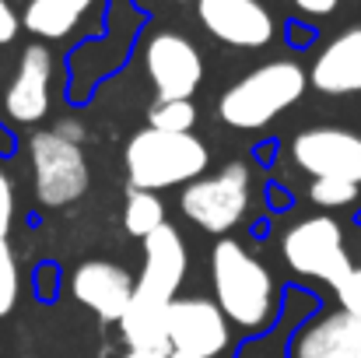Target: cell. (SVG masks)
<instances>
[{
    "mask_svg": "<svg viewBox=\"0 0 361 358\" xmlns=\"http://www.w3.org/2000/svg\"><path fill=\"white\" fill-rule=\"evenodd\" d=\"M214 302L228 323L242 330H263L274 316V278L235 239H221L211 249Z\"/></svg>",
    "mask_w": 361,
    "mask_h": 358,
    "instance_id": "cell-1",
    "label": "cell"
},
{
    "mask_svg": "<svg viewBox=\"0 0 361 358\" xmlns=\"http://www.w3.org/2000/svg\"><path fill=\"white\" fill-rule=\"evenodd\" d=\"M123 165L133 190H172L200 179L211 165V151L193 133H161V130H137L126 141Z\"/></svg>",
    "mask_w": 361,
    "mask_h": 358,
    "instance_id": "cell-2",
    "label": "cell"
},
{
    "mask_svg": "<svg viewBox=\"0 0 361 358\" xmlns=\"http://www.w3.org/2000/svg\"><path fill=\"white\" fill-rule=\"evenodd\" d=\"M309 88V74L295 60H270L239 78L221 99L218 117L235 130H259L291 109Z\"/></svg>",
    "mask_w": 361,
    "mask_h": 358,
    "instance_id": "cell-3",
    "label": "cell"
},
{
    "mask_svg": "<svg viewBox=\"0 0 361 358\" xmlns=\"http://www.w3.org/2000/svg\"><path fill=\"white\" fill-rule=\"evenodd\" d=\"M35 197L42 208H67L88 193V158L81 144L60 137L56 130H39L28 141Z\"/></svg>",
    "mask_w": 361,
    "mask_h": 358,
    "instance_id": "cell-4",
    "label": "cell"
},
{
    "mask_svg": "<svg viewBox=\"0 0 361 358\" xmlns=\"http://www.w3.org/2000/svg\"><path fill=\"white\" fill-rule=\"evenodd\" d=\"M249 197H252L249 169L242 162H228L214 176H200V179L186 183L179 193V208L193 225L221 236L242 222V215L249 211Z\"/></svg>",
    "mask_w": 361,
    "mask_h": 358,
    "instance_id": "cell-5",
    "label": "cell"
},
{
    "mask_svg": "<svg viewBox=\"0 0 361 358\" xmlns=\"http://www.w3.org/2000/svg\"><path fill=\"white\" fill-rule=\"evenodd\" d=\"M281 253L288 267L302 278H316L326 285H341L351 274V253L344 242V229L330 215H312L291 225L281 239Z\"/></svg>",
    "mask_w": 361,
    "mask_h": 358,
    "instance_id": "cell-6",
    "label": "cell"
},
{
    "mask_svg": "<svg viewBox=\"0 0 361 358\" xmlns=\"http://www.w3.org/2000/svg\"><path fill=\"white\" fill-rule=\"evenodd\" d=\"M291 158L312 179H344L361 186V133L344 126H312L291 141Z\"/></svg>",
    "mask_w": 361,
    "mask_h": 358,
    "instance_id": "cell-7",
    "label": "cell"
},
{
    "mask_svg": "<svg viewBox=\"0 0 361 358\" xmlns=\"http://www.w3.org/2000/svg\"><path fill=\"white\" fill-rule=\"evenodd\" d=\"M144 71L158 99H193L204 81V56L186 35L154 32L144 46Z\"/></svg>",
    "mask_w": 361,
    "mask_h": 358,
    "instance_id": "cell-8",
    "label": "cell"
},
{
    "mask_svg": "<svg viewBox=\"0 0 361 358\" xmlns=\"http://www.w3.org/2000/svg\"><path fill=\"white\" fill-rule=\"evenodd\" d=\"M232 341L228 320L211 299H172L169 306V348L179 355L218 358Z\"/></svg>",
    "mask_w": 361,
    "mask_h": 358,
    "instance_id": "cell-9",
    "label": "cell"
},
{
    "mask_svg": "<svg viewBox=\"0 0 361 358\" xmlns=\"http://www.w3.org/2000/svg\"><path fill=\"white\" fill-rule=\"evenodd\" d=\"M200 25L225 46L263 49L274 39V14L259 0H197Z\"/></svg>",
    "mask_w": 361,
    "mask_h": 358,
    "instance_id": "cell-10",
    "label": "cell"
},
{
    "mask_svg": "<svg viewBox=\"0 0 361 358\" xmlns=\"http://www.w3.org/2000/svg\"><path fill=\"white\" fill-rule=\"evenodd\" d=\"M49 81H53V56L42 42L21 49L18 71L4 92V113L14 123H39L49 113Z\"/></svg>",
    "mask_w": 361,
    "mask_h": 358,
    "instance_id": "cell-11",
    "label": "cell"
},
{
    "mask_svg": "<svg viewBox=\"0 0 361 358\" xmlns=\"http://www.w3.org/2000/svg\"><path fill=\"white\" fill-rule=\"evenodd\" d=\"M71 292L81 306H88L99 320H116L120 323L123 309L133 299V278L130 270L113 263V260H85L71 274Z\"/></svg>",
    "mask_w": 361,
    "mask_h": 358,
    "instance_id": "cell-12",
    "label": "cell"
},
{
    "mask_svg": "<svg viewBox=\"0 0 361 358\" xmlns=\"http://www.w3.org/2000/svg\"><path fill=\"white\" fill-rule=\"evenodd\" d=\"M183 278H186V242L176 225L165 222L144 239V267H140V278L133 288L144 295L172 302Z\"/></svg>",
    "mask_w": 361,
    "mask_h": 358,
    "instance_id": "cell-13",
    "label": "cell"
},
{
    "mask_svg": "<svg viewBox=\"0 0 361 358\" xmlns=\"http://www.w3.org/2000/svg\"><path fill=\"white\" fill-rule=\"evenodd\" d=\"M309 85L323 95H351L361 92V25L330 39L312 60Z\"/></svg>",
    "mask_w": 361,
    "mask_h": 358,
    "instance_id": "cell-14",
    "label": "cell"
},
{
    "mask_svg": "<svg viewBox=\"0 0 361 358\" xmlns=\"http://www.w3.org/2000/svg\"><path fill=\"white\" fill-rule=\"evenodd\" d=\"M291 358H361V320L351 313H326L298 330Z\"/></svg>",
    "mask_w": 361,
    "mask_h": 358,
    "instance_id": "cell-15",
    "label": "cell"
},
{
    "mask_svg": "<svg viewBox=\"0 0 361 358\" xmlns=\"http://www.w3.org/2000/svg\"><path fill=\"white\" fill-rule=\"evenodd\" d=\"M169 306L172 302L144 295V292L133 288V299L120 316V334L130 352L169 358V352H172L169 348Z\"/></svg>",
    "mask_w": 361,
    "mask_h": 358,
    "instance_id": "cell-16",
    "label": "cell"
},
{
    "mask_svg": "<svg viewBox=\"0 0 361 358\" xmlns=\"http://www.w3.org/2000/svg\"><path fill=\"white\" fill-rule=\"evenodd\" d=\"M95 0H28L21 25L39 39H63L78 28Z\"/></svg>",
    "mask_w": 361,
    "mask_h": 358,
    "instance_id": "cell-17",
    "label": "cell"
},
{
    "mask_svg": "<svg viewBox=\"0 0 361 358\" xmlns=\"http://www.w3.org/2000/svg\"><path fill=\"white\" fill-rule=\"evenodd\" d=\"M158 225H165V204L158 201V193L130 186V197H126V208H123V229L130 236L147 239Z\"/></svg>",
    "mask_w": 361,
    "mask_h": 358,
    "instance_id": "cell-18",
    "label": "cell"
},
{
    "mask_svg": "<svg viewBox=\"0 0 361 358\" xmlns=\"http://www.w3.org/2000/svg\"><path fill=\"white\" fill-rule=\"evenodd\" d=\"M147 126L161 133H193L197 126V106L193 99H154Z\"/></svg>",
    "mask_w": 361,
    "mask_h": 358,
    "instance_id": "cell-19",
    "label": "cell"
},
{
    "mask_svg": "<svg viewBox=\"0 0 361 358\" xmlns=\"http://www.w3.org/2000/svg\"><path fill=\"white\" fill-rule=\"evenodd\" d=\"M309 197L319 204V208H351L361 197V186L355 183H344V179H312L309 186Z\"/></svg>",
    "mask_w": 361,
    "mask_h": 358,
    "instance_id": "cell-20",
    "label": "cell"
},
{
    "mask_svg": "<svg viewBox=\"0 0 361 358\" xmlns=\"http://www.w3.org/2000/svg\"><path fill=\"white\" fill-rule=\"evenodd\" d=\"M18 260H14V249L7 239H0V316H7L18 302Z\"/></svg>",
    "mask_w": 361,
    "mask_h": 358,
    "instance_id": "cell-21",
    "label": "cell"
},
{
    "mask_svg": "<svg viewBox=\"0 0 361 358\" xmlns=\"http://www.w3.org/2000/svg\"><path fill=\"white\" fill-rule=\"evenodd\" d=\"M337 299H341L344 313L361 320V267H351V274L337 285Z\"/></svg>",
    "mask_w": 361,
    "mask_h": 358,
    "instance_id": "cell-22",
    "label": "cell"
},
{
    "mask_svg": "<svg viewBox=\"0 0 361 358\" xmlns=\"http://www.w3.org/2000/svg\"><path fill=\"white\" fill-rule=\"evenodd\" d=\"M11 225H14V183L0 169V239H7Z\"/></svg>",
    "mask_w": 361,
    "mask_h": 358,
    "instance_id": "cell-23",
    "label": "cell"
},
{
    "mask_svg": "<svg viewBox=\"0 0 361 358\" xmlns=\"http://www.w3.org/2000/svg\"><path fill=\"white\" fill-rule=\"evenodd\" d=\"M18 28H21V21H18L14 7H11L7 0H0V46H7V42L18 35Z\"/></svg>",
    "mask_w": 361,
    "mask_h": 358,
    "instance_id": "cell-24",
    "label": "cell"
},
{
    "mask_svg": "<svg viewBox=\"0 0 361 358\" xmlns=\"http://www.w3.org/2000/svg\"><path fill=\"white\" fill-rule=\"evenodd\" d=\"M302 14H309V18H326V14H334L337 11V0H291Z\"/></svg>",
    "mask_w": 361,
    "mask_h": 358,
    "instance_id": "cell-25",
    "label": "cell"
},
{
    "mask_svg": "<svg viewBox=\"0 0 361 358\" xmlns=\"http://www.w3.org/2000/svg\"><path fill=\"white\" fill-rule=\"evenodd\" d=\"M123 358H161V355H147V352H126Z\"/></svg>",
    "mask_w": 361,
    "mask_h": 358,
    "instance_id": "cell-26",
    "label": "cell"
},
{
    "mask_svg": "<svg viewBox=\"0 0 361 358\" xmlns=\"http://www.w3.org/2000/svg\"><path fill=\"white\" fill-rule=\"evenodd\" d=\"M169 358H197V355H179V352H169Z\"/></svg>",
    "mask_w": 361,
    "mask_h": 358,
    "instance_id": "cell-27",
    "label": "cell"
},
{
    "mask_svg": "<svg viewBox=\"0 0 361 358\" xmlns=\"http://www.w3.org/2000/svg\"><path fill=\"white\" fill-rule=\"evenodd\" d=\"M172 4H186V0H172Z\"/></svg>",
    "mask_w": 361,
    "mask_h": 358,
    "instance_id": "cell-28",
    "label": "cell"
}]
</instances>
